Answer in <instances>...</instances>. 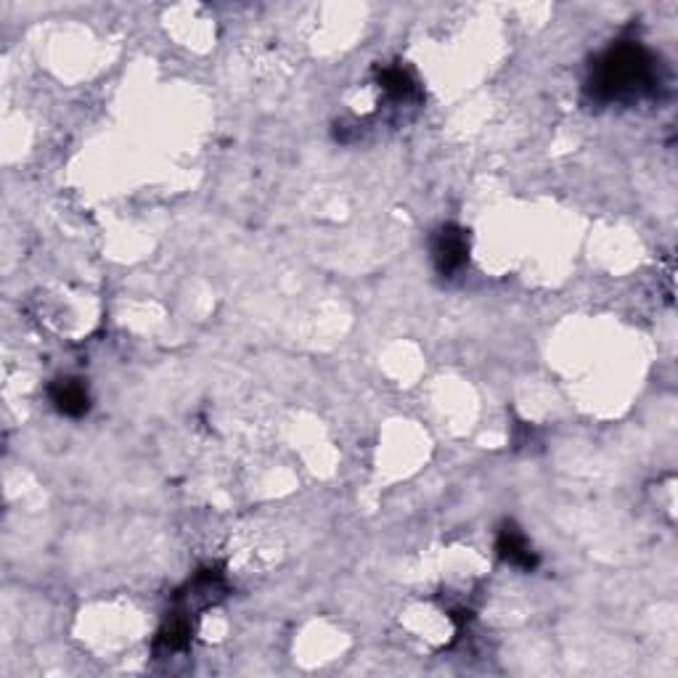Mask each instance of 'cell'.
Segmentation results:
<instances>
[{"mask_svg":"<svg viewBox=\"0 0 678 678\" xmlns=\"http://www.w3.org/2000/svg\"><path fill=\"white\" fill-rule=\"evenodd\" d=\"M496 549H498V557L504 559V562H509V565L514 567H522V570H535V565H538V557L533 554V549H530L528 538L520 533V528L517 525H504L501 528V533H498V541H496Z\"/></svg>","mask_w":678,"mask_h":678,"instance_id":"3","label":"cell"},{"mask_svg":"<svg viewBox=\"0 0 678 678\" xmlns=\"http://www.w3.org/2000/svg\"><path fill=\"white\" fill-rule=\"evenodd\" d=\"M51 400L56 411L64 416H85L88 408H91V395H88V387L80 382V379H59L51 385Z\"/></svg>","mask_w":678,"mask_h":678,"instance_id":"4","label":"cell"},{"mask_svg":"<svg viewBox=\"0 0 678 678\" xmlns=\"http://www.w3.org/2000/svg\"><path fill=\"white\" fill-rule=\"evenodd\" d=\"M432 260L440 276L459 273L469 260V236L459 226H443L432 239Z\"/></svg>","mask_w":678,"mask_h":678,"instance_id":"2","label":"cell"},{"mask_svg":"<svg viewBox=\"0 0 678 678\" xmlns=\"http://www.w3.org/2000/svg\"><path fill=\"white\" fill-rule=\"evenodd\" d=\"M379 80H382V88H385L392 98H398V101L400 98H411L416 93V83L411 80V75H408L406 69L387 67Z\"/></svg>","mask_w":678,"mask_h":678,"instance_id":"6","label":"cell"},{"mask_svg":"<svg viewBox=\"0 0 678 678\" xmlns=\"http://www.w3.org/2000/svg\"><path fill=\"white\" fill-rule=\"evenodd\" d=\"M191 641V620L186 618V612H178L170 618L162 631L157 636V649L162 652H178V649H186Z\"/></svg>","mask_w":678,"mask_h":678,"instance_id":"5","label":"cell"},{"mask_svg":"<svg viewBox=\"0 0 678 678\" xmlns=\"http://www.w3.org/2000/svg\"><path fill=\"white\" fill-rule=\"evenodd\" d=\"M657 83V67L652 53L644 51L636 43H623L604 53L596 61L588 91L596 101H623V98H639L649 93Z\"/></svg>","mask_w":678,"mask_h":678,"instance_id":"1","label":"cell"}]
</instances>
